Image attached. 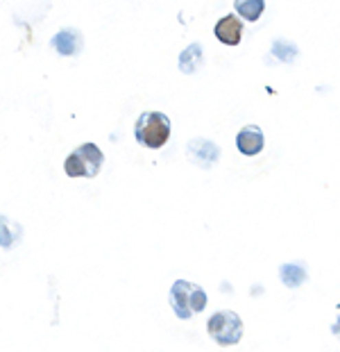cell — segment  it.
I'll use <instances>...</instances> for the list:
<instances>
[{
	"label": "cell",
	"instance_id": "1",
	"mask_svg": "<svg viewBox=\"0 0 340 352\" xmlns=\"http://www.w3.org/2000/svg\"><path fill=\"white\" fill-rule=\"evenodd\" d=\"M207 291L198 284L188 280H177L170 287V307L175 311V316L181 320H191L195 314H202L207 309Z\"/></svg>",
	"mask_w": 340,
	"mask_h": 352
},
{
	"label": "cell",
	"instance_id": "2",
	"mask_svg": "<svg viewBox=\"0 0 340 352\" xmlns=\"http://www.w3.org/2000/svg\"><path fill=\"white\" fill-rule=\"evenodd\" d=\"M134 139L141 146L159 151L170 139V118L163 111H143L134 123Z\"/></svg>",
	"mask_w": 340,
	"mask_h": 352
},
{
	"label": "cell",
	"instance_id": "3",
	"mask_svg": "<svg viewBox=\"0 0 340 352\" xmlns=\"http://www.w3.org/2000/svg\"><path fill=\"white\" fill-rule=\"evenodd\" d=\"M104 164V153L95 144H82L66 157L64 170L68 177H95Z\"/></svg>",
	"mask_w": 340,
	"mask_h": 352
},
{
	"label": "cell",
	"instance_id": "4",
	"mask_svg": "<svg viewBox=\"0 0 340 352\" xmlns=\"http://www.w3.org/2000/svg\"><path fill=\"white\" fill-rule=\"evenodd\" d=\"M207 332L218 346H223V348L236 346V343L243 339V320H240L238 314L231 309L216 311L214 316L209 318Z\"/></svg>",
	"mask_w": 340,
	"mask_h": 352
},
{
	"label": "cell",
	"instance_id": "5",
	"mask_svg": "<svg viewBox=\"0 0 340 352\" xmlns=\"http://www.w3.org/2000/svg\"><path fill=\"white\" fill-rule=\"evenodd\" d=\"M186 157L195 164V166L211 168L218 160H220V148L209 139H193L186 148Z\"/></svg>",
	"mask_w": 340,
	"mask_h": 352
},
{
	"label": "cell",
	"instance_id": "6",
	"mask_svg": "<svg viewBox=\"0 0 340 352\" xmlns=\"http://www.w3.org/2000/svg\"><path fill=\"white\" fill-rule=\"evenodd\" d=\"M216 39L225 43V46H238L240 39H243V21H240L236 14H227L214 28Z\"/></svg>",
	"mask_w": 340,
	"mask_h": 352
},
{
	"label": "cell",
	"instance_id": "7",
	"mask_svg": "<svg viewBox=\"0 0 340 352\" xmlns=\"http://www.w3.org/2000/svg\"><path fill=\"white\" fill-rule=\"evenodd\" d=\"M236 146H238V151L243 153L245 157L259 155L263 151V146H266V137H263V130H261L259 125H245L243 130L238 132Z\"/></svg>",
	"mask_w": 340,
	"mask_h": 352
},
{
	"label": "cell",
	"instance_id": "8",
	"mask_svg": "<svg viewBox=\"0 0 340 352\" xmlns=\"http://www.w3.org/2000/svg\"><path fill=\"white\" fill-rule=\"evenodd\" d=\"M82 43H84V41H82L80 30H75V28H64V30H59L55 36H52V48H55L59 55H64V57L80 55Z\"/></svg>",
	"mask_w": 340,
	"mask_h": 352
},
{
	"label": "cell",
	"instance_id": "9",
	"mask_svg": "<svg viewBox=\"0 0 340 352\" xmlns=\"http://www.w3.org/2000/svg\"><path fill=\"white\" fill-rule=\"evenodd\" d=\"M21 239H23V228L19 223H14L7 216L0 214V248L10 250L16 243H21Z\"/></svg>",
	"mask_w": 340,
	"mask_h": 352
},
{
	"label": "cell",
	"instance_id": "10",
	"mask_svg": "<svg viewBox=\"0 0 340 352\" xmlns=\"http://www.w3.org/2000/svg\"><path fill=\"white\" fill-rule=\"evenodd\" d=\"M202 64H204V59H202L200 43H191V46L179 55V69H181V73H186V76H191V73L202 69Z\"/></svg>",
	"mask_w": 340,
	"mask_h": 352
},
{
	"label": "cell",
	"instance_id": "11",
	"mask_svg": "<svg viewBox=\"0 0 340 352\" xmlns=\"http://www.w3.org/2000/svg\"><path fill=\"white\" fill-rule=\"evenodd\" d=\"M234 10H236L240 19L254 23V21L261 19L263 10H266V0H234Z\"/></svg>",
	"mask_w": 340,
	"mask_h": 352
},
{
	"label": "cell",
	"instance_id": "12",
	"mask_svg": "<svg viewBox=\"0 0 340 352\" xmlns=\"http://www.w3.org/2000/svg\"><path fill=\"white\" fill-rule=\"evenodd\" d=\"M279 277H282V282L288 289H297L308 280L306 271L299 264H284L282 268H279Z\"/></svg>",
	"mask_w": 340,
	"mask_h": 352
},
{
	"label": "cell",
	"instance_id": "13",
	"mask_svg": "<svg viewBox=\"0 0 340 352\" xmlns=\"http://www.w3.org/2000/svg\"><path fill=\"white\" fill-rule=\"evenodd\" d=\"M331 332H334L336 336H340V316H338V320H336V323L331 325Z\"/></svg>",
	"mask_w": 340,
	"mask_h": 352
}]
</instances>
